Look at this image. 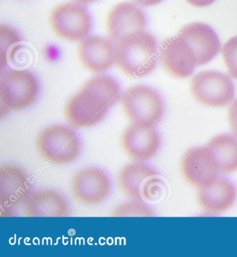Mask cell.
Listing matches in <instances>:
<instances>
[{
  "label": "cell",
  "mask_w": 237,
  "mask_h": 257,
  "mask_svg": "<svg viewBox=\"0 0 237 257\" xmlns=\"http://www.w3.org/2000/svg\"><path fill=\"white\" fill-rule=\"evenodd\" d=\"M229 122L231 131L237 137V99H235L229 107Z\"/></svg>",
  "instance_id": "603a6c76"
},
{
  "label": "cell",
  "mask_w": 237,
  "mask_h": 257,
  "mask_svg": "<svg viewBox=\"0 0 237 257\" xmlns=\"http://www.w3.org/2000/svg\"><path fill=\"white\" fill-rule=\"evenodd\" d=\"M160 53L163 66L173 77L181 79L189 77L198 66L193 50L179 34L168 38L163 42Z\"/></svg>",
  "instance_id": "7c38bea8"
},
{
  "label": "cell",
  "mask_w": 237,
  "mask_h": 257,
  "mask_svg": "<svg viewBox=\"0 0 237 257\" xmlns=\"http://www.w3.org/2000/svg\"><path fill=\"white\" fill-rule=\"evenodd\" d=\"M114 217H132V216H153V213L150 208L145 205L141 202H126L117 206L113 211L111 214Z\"/></svg>",
  "instance_id": "ffe728a7"
},
{
  "label": "cell",
  "mask_w": 237,
  "mask_h": 257,
  "mask_svg": "<svg viewBox=\"0 0 237 257\" xmlns=\"http://www.w3.org/2000/svg\"><path fill=\"white\" fill-rule=\"evenodd\" d=\"M146 17L135 4L124 2L115 5L108 12L106 27L109 39L118 43L125 36L145 31Z\"/></svg>",
  "instance_id": "4fadbf2b"
},
{
  "label": "cell",
  "mask_w": 237,
  "mask_h": 257,
  "mask_svg": "<svg viewBox=\"0 0 237 257\" xmlns=\"http://www.w3.org/2000/svg\"><path fill=\"white\" fill-rule=\"evenodd\" d=\"M216 0H186L188 3L195 7H205L209 6Z\"/></svg>",
  "instance_id": "cb8c5ba5"
},
{
  "label": "cell",
  "mask_w": 237,
  "mask_h": 257,
  "mask_svg": "<svg viewBox=\"0 0 237 257\" xmlns=\"http://www.w3.org/2000/svg\"><path fill=\"white\" fill-rule=\"evenodd\" d=\"M111 190V180L104 171L95 167L86 168L72 178L70 191L75 200L93 206L106 200Z\"/></svg>",
  "instance_id": "30bf717a"
},
{
  "label": "cell",
  "mask_w": 237,
  "mask_h": 257,
  "mask_svg": "<svg viewBox=\"0 0 237 257\" xmlns=\"http://www.w3.org/2000/svg\"><path fill=\"white\" fill-rule=\"evenodd\" d=\"M121 145L132 160L148 162L159 152L160 135L155 127L131 124L123 132Z\"/></svg>",
  "instance_id": "8fae6325"
},
{
  "label": "cell",
  "mask_w": 237,
  "mask_h": 257,
  "mask_svg": "<svg viewBox=\"0 0 237 257\" xmlns=\"http://www.w3.org/2000/svg\"><path fill=\"white\" fill-rule=\"evenodd\" d=\"M117 182L128 198L141 202L156 197L162 187L158 173L142 162L132 163L123 167L117 175Z\"/></svg>",
  "instance_id": "8992f818"
},
{
  "label": "cell",
  "mask_w": 237,
  "mask_h": 257,
  "mask_svg": "<svg viewBox=\"0 0 237 257\" xmlns=\"http://www.w3.org/2000/svg\"><path fill=\"white\" fill-rule=\"evenodd\" d=\"M121 104L131 124L155 127L164 116L162 97L148 86L130 87L123 94Z\"/></svg>",
  "instance_id": "5b68a950"
},
{
  "label": "cell",
  "mask_w": 237,
  "mask_h": 257,
  "mask_svg": "<svg viewBox=\"0 0 237 257\" xmlns=\"http://www.w3.org/2000/svg\"><path fill=\"white\" fill-rule=\"evenodd\" d=\"M222 52L229 75L237 80V36L225 43Z\"/></svg>",
  "instance_id": "44dd1931"
},
{
  "label": "cell",
  "mask_w": 237,
  "mask_h": 257,
  "mask_svg": "<svg viewBox=\"0 0 237 257\" xmlns=\"http://www.w3.org/2000/svg\"><path fill=\"white\" fill-rule=\"evenodd\" d=\"M121 96V86L115 79L108 75L94 76L67 101L63 110L65 119L74 128L91 127L105 117Z\"/></svg>",
  "instance_id": "6da1fadb"
},
{
  "label": "cell",
  "mask_w": 237,
  "mask_h": 257,
  "mask_svg": "<svg viewBox=\"0 0 237 257\" xmlns=\"http://www.w3.org/2000/svg\"><path fill=\"white\" fill-rule=\"evenodd\" d=\"M21 41L19 36L15 30L7 25H1V63L7 62L9 52L11 48H14L16 44Z\"/></svg>",
  "instance_id": "7402d4cb"
},
{
  "label": "cell",
  "mask_w": 237,
  "mask_h": 257,
  "mask_svg": "<svg viewBox=\"0 0 237 257\" xmlns=\"http://www.w3.org/2000/svg\"><path fill=\"white\" fill-rule=\"evenodd\" d=\"M236 196L234 184L228 179L218 177L210 185L198 189L197 200L206 212L218 214L230 209Z\"/></svg>",
  "instance_id": "e0dca14e"
},
{
  "label": "cell",
  "mask_w": 237,
  "mask_h": 257,
  "mask_svg": "<svg viewBox=\"0 0 237 257\" xmlns=\"http://www.w3.org/2000/svg\"><path fill=\"white\" fill-rule=\"evenodd\" d=\"M191 90L200 104L209 107L227 106L235 95L230 77L214 70H205L195 75L191 81Z\"/></svg>",
  "instance_id": "52a82bcc"
},
{
  "label": "cell",
  "mask_w": 237,
  "mask_h": 257,
  "mask_svg": "<svg viewBox=\"0 0 237 257\" xmlns=\"http://www.w3.org/2000/svg\"><path fill=\"white\" fill-rule=\"evenodd\" d=\"M80 141L72 128L54 124L42 130L36 138L39 155L46 162L57 165L73 162L80 152Z\"/></svg>",
  "instance_id": "277c9868"
},
{
  "label": "cell",
  "mask_w": 237,
  "mask_h": 257,
  "mask_svg": "<svg viewBox=\"0 0 237 257\" xmlns=\"http://www.w3.org/2000/svg\"><path fill=\"white\" fill-rule=\"evenodd\" d=\"M79 62L91 72L107 71L116 63V47L111 40L92 36L80 43L77 50Z\"/></svg>",
  "instance_id": "5bb4252c"
},
{
  "label": "cell",
  "mask_w": 237,
  "mask_h": 257,
  "mask_svg": "<svg viewBox=\"0 0 237 257\" xmlns=\"http://www.w3.org/2000/svg\"><path fill=\"white\" fill-rule=\"evenodd\" d=\"M39 93V81L32 72L17 69L5 72L0 79L2 117L9 111H21L30 107Z\"/></svg>",
  "instance_id": "3957f363"
},
{
  "label": "cell",
  "mask_w": 237,
  "mask_h": 257,
  "mask_svg": "<svg viewBox=\"0 0 237 257\" xmlns=\"http://www.w3.org/2000/svg\"><path fill=\"white\" fill-rule=\"evenodd\" d=\"M139 5L144 7H152L162 3L163 0H134Z\"/></svg>",
  "instance_id": "d4e9b609"
},
{
  "label": "cell",
  "mask_w": 237,
  "mask_h": 257,
  "mask_svg": "<svg viewBox=\"0 0 237 257\" xmlns=\"http://www.w3.org/2000/svg\"><path fill=\"white\" fill-rule=\"evenodd\" d=\"M77 2V3L83 4V5H88V4L95 3L97 0H74Z\"/></svg>",
  "instance_id": "484cf974"
},
{
  "label": "cell",
  "mask_w": 237,
  "mask_h": 257,
  "mask_svg": "<svg viewBox=\"0 0 237 257\" xmlns=\"http://www.w3.org/2000/svg\"><path fill=\"white\" fill-rule=\"evenodd\" d=\"M158 47L153 35L142 31L121 39L116 47V63L121 71L130 77L142 78L156 68Z\"/></svg>",
  "instance_id": "7a4b0ae2"
},
{
  "label": "cell",
  "mask_w": 237,
  "mask_h": 257,
  "mask_svg": "<svg viewBox=\"0 0 237 257\" xmlns=\"http://www.w3.org/2000/svg\"><path fill=\"white\" fill-rule=\"evenodd\" d=\"M181 172L186 182L197 189L210 185L220 175L216 159L207 146L188 150L181 161Z\"/></svg>",
  "instance_id": "9c48e42d"
},
{
  "label": "cell",
  "mask_w": 237,
  "mask_h": 257,
  "mask_svg": "<svg viewBox=\"0 0 237 257\" xmlns=\"http://www.w3.org/2000/svg\"><path fill=\"white\" fill-rule=\"evenodd\" d=\"M28 217H66L68 205L66 199L54 190H39L30 195L24 203Z\"/></svg>",
  "instance_id": "ac0fdd59"
},
{
  "label": "cell",
  "mask_w": 237,
  "mask_h": 257,
  "mask_svg": "<svg viewBox=\"0 0 237 257\" xmlns=\"http://www.w3.org/2000/svg\"><path fill=\"white\" fill-rule=\"evenodd\" d=\"M207 147L214 155L219 167L220 175H229L237 171V138L223 134L216 136Z\"/></svg>",
  "instance_id": "d6986e66"
},
{
  "label": "cell",
  "mask_w": 237,
  "mask_h": 257,
  "mask_svg": "<svg viewBox=\"0 0 237 257\" xmlns=\"http://www.w3.org/2000/svg\"><path fill=\"white\" fill-rule=\"evenodd\" d=\"M31 183L21 168L14 166L0 168V205L2 211L19 207L30 196Z\"/></svg>",
  "instance_id": "2e32d148"
},
{
  "label": "cell",
  "mask_w": 237,
  "mask_h": 257,
  "mask_svg": "<svg viewBox=\"0 0 237 257\" xmlns=\"http://www.w3.org/2000/svg\"><path fill=\"white\" fill-rule=\"evenodd\" d=\"M196 58L198 66L213 60L221 50L220 39L215 31L204 23H194L182 27L179 32Z\"/></svg>",
  "instance_id": "9a60e30c"
},
{
  "label": "cell",
  "mask_w": 237,
  "mask_h": 257,
  "mask_svg": "<svg viewBox=\"0 0 237 257\" xmlns=\"http://www.w3.org/2000/svg\"><path fill=\"white\" fill-rule=\"evenodd\" d=\"M52 30L58 37L78 42L86 39L91 30V18L79 3H66L52 9L49 16Z\"/></svg>",
  "instance_id": "ba28073f"
}]
</instances>
